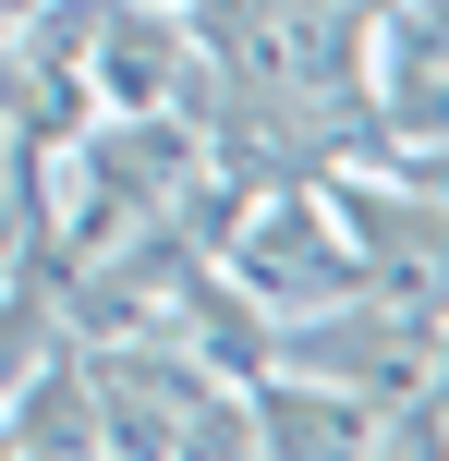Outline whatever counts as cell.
I'll use <instances>...</instances> for the list:
<instances>
[{
  "label": "cell",
  "mask_w": 449,
  "mask_h": 461,
  "mask_svg": "<svg viewBox=\"0 0 449 461\" xmlns=\"http://www.w3.org/2000/svg\"><path fill=\"white\" fill-rule=\"evenodd\" d=\"M85 352V401H97V449H256L243 376H219L194 340L170 328H110Z\"/></svg>",
  "instance_id": "obj_1"
}]
</instances>
